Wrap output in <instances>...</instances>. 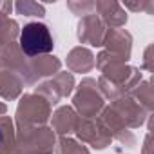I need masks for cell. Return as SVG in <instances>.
<instances>
[{
    "label": "cell",
    "instance_id": "obj_2",
    "mask_svg": "<svg viewBox=\"0 0 154 154\" xmlns=\"http://www.w3.org/2000/svg\"><path fill=\"white\" fill-rule=\"evenodd\" d=\"M0 143H2V134H0Z\"/></svg>",
    "mask_w": 154,
    "mask_h": 154
},
{
    "label": "cell",
    "instance_id": "obj_1",
    "mask_svg": "<svg viewBox=\"0 0 154 154\" xmlns=\"http://www.w3.org/2000/svg\"><path fill=\"white\" fill-rule=\"evenodd\" d=\"M20 47L27 56L45 54L54 49V38L45 24L29 22L20 33Z\"/></svg>",
    "mask_w": 154,
    "mask_h": 154
}]
</instances>
